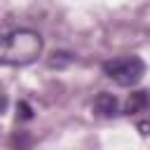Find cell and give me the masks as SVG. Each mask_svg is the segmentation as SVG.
Listing matches in <instances>:
<instances>
[{"label":"cell","instance_id":"cell-1","mask_svg":"<svg viewBox=\"0 0 150 150\" xmlns=\"http://www.w3.org/2000/svg\"><path fill=\"white\" fill-rule=\"evenodd\" d=\"M45 40L38 30L16 28L0 35V66H28L42 56Z\"/></svg>","mask_w":150,"mask_h":150},{"label":"cell","instance_id":"cell-2","mask_svg":"<svg viewBox=\"0 0 150 150\" xmlns=\"http://www.w3.org/2000/svg\"><path fill=\"white\" fill-rule=\"evenodd\" d=\"M103 75L120 87H136L145 75V61L141 56H117L103 63Z\"/></svg>","mask_w":150,"mask_h":150},{"label":"cell","instance_id":"cell-3","mask_svg":"<svg viewBox=\"0 0 150 150\" xmlns=\"http://www.w3.org/2000/svg\"><path fill=\"white\" fill-rule=\"evenodd\" d=\"M94 112L96 115H101V117H115V115H120V103H117V98L112 96V94H108V91H101L96 98H94Z\"/></svg>","mask_w":150,"mask_h":150},{"label":"cell","instance_id":"cell-4","mask_svg":"<svg viewBox=\"0 0 150 150\" xmlns=\"http://www.w3.org/2000/svg\"><path fill=\"white\" fill-rule=\"evenodd\" d=\"M148 105H150V94L148 91H134V94H129V98L124 103V112L127 115H134V112L145 110Z\"/></svg>","mask_w":150,"mask_h":150},{"label":"cell","instance_id":"cell-5","mask_svg":"<svg viewBox=\"0 0 150 150\" xmlns=\"http://www.w3.org/2000/svg\"><path fill=\"white\" fill-rule=\"evenodd\" d=\"M19 110H21V117H23V120H30V117H33V112H30V105H28L26 101H21V103H19Z\"/></svg>","mask_w":150,"mask_h":150},{"label":"cell","instance_id":"cell-6","mask_svg":"<svg viewBox=\"0 0 150 150\" xmlns=\"http://www.w3.org/2000/svg\"><path fill=\"white\" fill-rule=\"evenodd\" d=\"M138 131H141L143 136H150V120H145V122H138Z\"/></svg>","mask_w":150,"mask_h":150}]
</instances>
